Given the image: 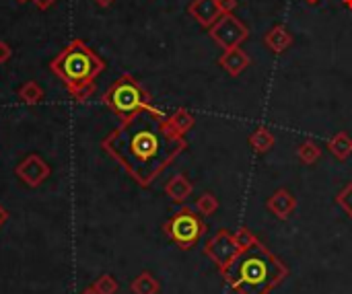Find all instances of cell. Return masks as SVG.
<instances>
[{
  "instance_id": "1",
  "label": "cell",
  "mask_w": 352,
  "mask_h": 294,
  "mask_svg": "<svg viewBox=\"0 0 352 294\" xmlns=\"http://www.w3.org/2000/svg\"><path fill=\"white\" fill-rule=\"evenodd\" d=\"M103 144L140 185H148L186 148L184 136L169 126L167 117L148 109L124 120Z\"/></svg>"
},
{
  "instance_id": "2",
  "label": "cell",
  "mask_w": 352,
  "mask_h": 294,
  "mask_svg": "<svg viewBox=\"0 0 352 294\" xmlns=\"http://www.w3.org/2000/svg\"><path fill=\"white\" fill-rule=\"evenodd\" d=\"M287 276V266L260 243L239 251L237 258L223 268V278L239 294H268Z\"/></svg>"
},
{
  "instance_id": "3",
  "label": "cell",
  "mask_w": 352,
  "mask_h": 294,
  "mask_svg": "<svg viewBox=\"0 0 352 294\" xmlns=\"http://www.w3.org/2000/svg\"><path fill=\"white\" fill-rule=\"evenodd\" d=\"M105 64L97 58L82 41L74 39L68 47L52 62V70L66 82L70 93L78 95L85 87L93 82V78L103 72Z\"/></svg>"
},
{
  "instance_id": "4",
  "label": "cell",
  "mask_w": 352,
  "mask_h": 294,
  "mask_svg": "<svg viewBox=\"0 0 352 294\" xmlns=\"http://www.w3.org/2000/svg\"><path fill=\"white\" fill-rule=\"evenodd\" d=\"M105 101L124 120H128L130 115H134V113H138L142 109L159 111L157 107L151 105L148 95L144 93V89L140 87V82L134 76H130V74H124V76H120L113 82V87L105 95Z\"/></svg>"
},
{
  "instance_id": "5",
  "label": "cell",
  "mask_w": 352,
  "mask_h": 294,
  "mask_svg": "<svg viewBox=\"0 0 352 294\" xmlns=\"http://www.w3.org/2000/svg\"><path fill=\"white\" fill-rule=\"evenodd\" d=\"M165 231L175 245H179L182 249H190L202 237L204 223L200 214L194 212L192 208H182L169 218V223L165 225Z\"/></svg>"
},
{
  "instance_id": "6",
  "label": "cell",
  "mask_w": 352,
  "mask_h": 294,
  "mask_svg": "<svg viewBox=\"0 0 352 294\" xmlns=\"http://www.w3.org/2000/svg\"><path fill=\"white\" fill-rule=\"evenodd\" d=\"M208 31H210L212 41L217 45H221L223 49H231V47L241 45L248 39V35H250V31L243 25V21H239L233 12H223L219 16V21Z\"/></svg>"
},
{
  "instance_id": "7",
  "label": "cell",
  "mask_w": 352,
  "mask_h": 294,
  "mask_svg": "<svg viewBox=\"0 0 352 294\" xmlns=\"http://www.w3.org/2000/svg\"><path fill=\"white\" fill-rule=\"evenodd\" d=\"M204 251H206V256L223 270L225 266H229L235 258H237V253H239V247H237V243H235V237L229 233V231H219L206 245H204Z\"/></svg>"
},
{
  "instance_id": "8",
  "label": "cell",
  "mask_w": 352,
  "mask_h": 294,
  "mask_svg": "<svg viewBox=\"0 0 352 294\" xmlns=\"http://www.w3.org/2000/svg\"><path fill=\"white\" fill-rule=\"evenodd\" d=\"M188 10L206 29H210L219 21V16L223 14V8H221L219 0H194Z\"/></svg>"
},
{
  "instance_id": "9",
  "label": "cell",
  "mask_w": 352,
  "mask_h": 294,
  "mask_svg": "<svg viewBox=\"0 0 352 294\" xmlns=\"http://www.w3.org/2000/svg\"><path fill=\"white\" fill-rule=\"evenodd\" d=\"M219 66L231 74V76H239L248 66H250V56L241 49V45L237 47H231V49H225L219 58Z\"/></svg>"
},
{
  "instance_id": "10",
  "label": "cell",
  "mask_w": 352,
  "mask_h": 294,
  "mask_svg": "<svg viewBox=\"0 0 352 294\" xmlns=\"http://www.w3.org/2000/svg\"><path fill=\"white\" fill-rule=\"evenodd\" d=\"M266 206H268V210H270L276 218L287 220V218L295 212L297 200H295V196H293L289 190H276V192L270 196V200H268Z\"/></svg>"
},
{
  "instance_id": "11",
  "label": "cell",
  "mask_w": 352,
  "mask_h": 294,
  "mask_svg": "<svg viewBox=\"0 0 352 294\" xmlns=\"http://www.w3.org/2000/svg\"><path fill=\"white\" fill-rule=\"evenodd\" d=\"M293 33L287 29V27H283V25H274L266 35H264V45L270 49V52H274V54H283V52H287L291 45H293Z\"/></svg>"
},
{
  "instance_id": "12",
  "label": "cell",
  "mask_w": 352,
  "mask_h": 294,
  "mask_svg": "<svg viewBox=\"0 0 352 294\" xmlns=\"http://www.w3.org/2000/svg\"><path fill=\"white\" fill-rule=\"evenodd\" d=\"M192 183L188 181V177H184V175H175L169 183H167V188H165V192H167V196L173 200V202H186L190 196H192Z\"/></svg>"
},
{
  "instance_id": "13",
  "label": "cell",
  "mask_w": 352,
  "mask_h": 294,
  "mask_svg": "<svg viewBox=\"0 0 352 294\" xmlns=\"http://www.w3.org/2000/svg\"><path fill=\"white\" fill-rule=\"evenodd\" d=\"M248 142H250L252 150L258 152V155H264V152H268V150L274 148V136L266 128H256L254 134L248 138Z\"/></svg>"
},
{
  "instance_id": "14",
  "label": "cell",
  "mask_w": 352,
  "mask_h": 294,
  "mask_svg": "<svg viewBox=\"0 0 352 294\" xmlns=\"http://www.w3.org/2000/svg\"><path fill=\"white\" fill-rule=\"evenodd\" d=\"M328 148L330 152L340 159V161H346L352 155V138L346 134V132H338L336 136H332L328 140Z\"/></svg>"
},
{
  "instance_id": "15",
  "label": "cell",
  "mask_w": 352,
  "mask_h": 294,
  "mask_svg": "<svg viewBox=\"0 0 352 294\" xmlns=\"http://www.w3.org/2000/svg\"><path fill=\"white\" fill-rule=\"evenodd\" d=\"M167 122H169V126H171L179 136H184L186 132H190V130L194 128V124H196L194 115H192L188 109H177L173 115L167 117Z\"/></svg>"
},
{
  "instance_id": "16",
  "label": "cell",
  "mask_w": 352,
  "mask_h": 294,
  "mask_svg": "<svg viewBox=\"0 0 352 294\" xmlns=\"http://www.w3.org/2000/svg\"><path fill=\"white\" fill-rule=\"evenodd\" d=\"M297 155H299V159H301L305 165H316V163L322 159V148H320L316 142L305 140V142H301V144H299Z\"/></svg>"
},
{
  "instance_id": "17",
  "label": "cell",
  "mask_w": 352,
  "mask_h": 294,
  "mask_svg": "<svg viewBox=\"0 0 352 294\" xmlns=\"http://www.w3.org/2000/svg\"><path fill=\"white\" fill-rule=\"evenodd\" d=\"M219 210V200L214 194H202L196 202V212L202 216H210Z\"/></svg>"
},
{
  "instance_id": "18",
  "label": "cell",
  "mask_w": 352,
  "mask_h": 294,
  "mask_svg": "<svg viewBox=\"0 0 352 294\" xmlns=\"http://www.w3.org/2000/svg\"><path fill=\"white\" fill-rule=\"evenodd\" d=\"M233 237H235V243H237L239 251H245V249H250V247H254L258 243V237L250 229H239Z\"/></svg>"
},
{
  "instance_id": "19",
  "label": "cell",
  "mask_w": 352,
  "mask_h": 294,
  "mask_svg": "<svg viewBox=\"0 0 352 294\" xmlns=\"http://www.w3.org/2000/svg\"><path fill=\"white\" fill-rule=\"evenodd\" d=\"M21 99L27 101V103H37L41 99V89L35 84V82H27L21 91H19Z\"/></svg>"
},
{
  "instance_id": "20",
  "label": "cell",
  "mask_w": 352,
  "mask_h": 294,
  "mask_svg": "<svg viewBox=\"0 0 352 294\" xmlns=\"http://www.w3.org/2000/svg\"><path fill=\"white\" fill-rule=\"evenodd\" d=\"M336 202L340 204V208L349 214L352 218V183L349 185H344L342 190H340V194H338V198H336Z\"/></svg>"
},
{
  "instance_id": "21",
  "label": "cell",
  "mask_w": 352,
  "mask_h": 294,
  "mask_svg": "<svg viewBox=\"0 0 352 294\" xmlns=\"http://www.w3.org/2000/svg\"><path fill=\"white\" fill-rule=\"evenodd\" d=\"M136 293L140 294H155L157 293V284H155V280L148 276V274H144V276H140V280L136 282Z\"/></svg>"
},
{
  "instance_id": "22",
  "label": "cell",
  "mask_w": 352,
  "mask_h": 294,
  "mask_svg": "<svg viewBox=\"0 0 352 294\" xmlns=\"http://www.w3.org/2000/svg\"><path fill=\"white\" fill-rule=\"evenodd\" d=\"M219 2H221L223 12H233V8L237 6V0H219Z\"/></svg>"
},
{
  "instance_id": "23",
  "label": "cell",
  "mask_w": 352,
  "mask_h": 294,
  "mask_svg": "<svg viewBox=\"0 0 352 294\" xmlns=\"http://www.w3.org/2000/svg\"><path fill=\"white\" fill-rule=\"evenodd\" d=\"M8 58H10V47L4 41H0V62H6Z\"/></svg>"
},
{
  "instance_id": "24",
  "label": "cell",
  "mask_w": 352,
  "mask_h": 294,
  "mask_svg": "<svg viewBox=\"0 0 352 294\" xmlns=\"http://www.w3.org/2000/svg\"><path fill=\"white\" fill-rule=\"evenodd\" d=\"M52 2H54V0H35V4H37L39 8H47Z\"/></svg>"
},
{
  "instance_id": "25",
  "label": "cell",
  "mask_w": 352,
  "mask_h": 294,
  "mask_svg": "<svg viewBox=\"0 0 352 294\" xmlns=\"http://www.w3.org/2000/svg\"><path fill=\"white\" fill-rule=\"evenodd\" d=\"M113 0H97V4H101V6H109Z\"/></svg>"
},
{
  "instance_id": "26",
  "label": "cell",
  "mask_w": 352,
  "mask_h": 294,
  "mask_svg": "<svg viewBox=\"0 0 352 294\" xmlns=\"http://www.w3.org/2000/svg\"><path fill=\"white\" fill-rule=\"evenodd\" d=\"M342 4H344L349 10H352V0H342Z\"/></svg>"
},
{
  "instance_id": "27",
  "label": "cell",
  "mask_w": 352,
  "mask_h": 294,
  "mask_svg": "<svg viewBox=\"0 0 352 294\" xmlns=\"http://www.w3.org/2000/svg\"><path fill=\"white\" fill-rule=\"evenodd\" d=\"M305 2H309V4H318L320 0H305Z\"/></svg>"
},
{
  "instance_id": "28",
  "label": "cell",
  "mask_w": 352,
  "mask_h": 294,
  "mask_svg": "<svg viewBox=\"0 0 352 294\" xmlns=\"http://www.w3.org/2000/svg\"><path fill=\"white\" fill-rule=\"evenodd\" d=\"M21 2H25V0H21Z\"/></svg>"
}]
</instances>
